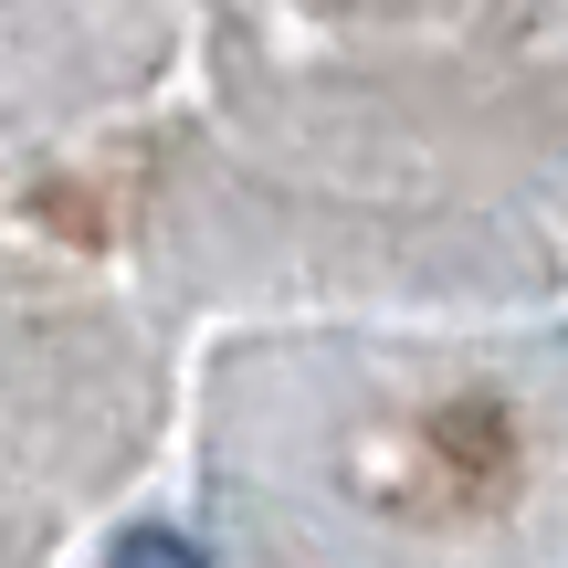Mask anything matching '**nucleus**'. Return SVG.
I'll use <instances>...</instances> for the list:
<instances>
[{
    "label": "nucleus",
    "mask_w": 568,
    "mask_h": 568,
    "mask_svg": "<svg viewBox=\"0 0 568 568\" xmlns=\"http://www.w3.org/2000/svg\"><path fill=\"white\" fill-rule=\"evenodd\" d=\"M116 568H201V558H190L180 537H126V548H116Z\"/></svg>",
    "instance_id": "nucleus-1"
}]
</instances>
